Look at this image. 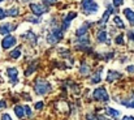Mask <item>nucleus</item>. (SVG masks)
Returning <instances> with one entry per match:
<instances>
[{
    "label": "nucleus",
    "mask_w": 134,
    "mask_h": 120,
    "mask_svg": "<svg viewBox=\"0 0 134 120\" xmlns=\"http://www.w3.org/2000/svg\"><path fill=\"white\" fill-rule=\"evenodd\" d=\"M22 38H25V39H27L31 44H35V42H37V35L31 32V30H29V32H26V34H24L22 35Z\"/></svg>",
    "instance_id": "2eb2a0df"
},
{
    "label": "nucleus",
    "mask_w": 134,
    "mask_h": 120,
    "mask_svg": "<svg viewBox=\"0 0 134 120\" xmlns=\"http://www.w3.org/2000/svg\"><path fill=\"white\" fill-rule=\"evenodd\" d=\"M13 29H16V25H12V24H3L1 26H0V34H9Z\"/></svg>",
    "instance_id": "f8f14e48"
},
{
    "label": "nucleus",
    "mask_w": 134,
    "mask_h": 120,
    "mask_svg": "<svg viewBox=\"0 0 134 120\" xmlns=\"http://www.w3.org/2000/svg\"><path fill=\"white\" fill-rule=\"evenodd\" d=\"M122 3H124V0H113V5L115 7H120Z\"/></svg>",
    "instance_id": "2f4dec72"
},
{
    "label": "nucleus",
    "mask_w": 134,
    "mask_h": 120,
    "mask_svg": "<svg viewBox=\"0 0 134 120\" xmlns=\"http://www.w3.org/2000/svg\"><path fill=\"white\" fill-rule=\"evenodd\" d=\"M4 17H5V12H4V11L0 8V20H3Z\"/></svg>",
    "instance_id": "e433bc0d"
},
{
    "label": "nucleus",
    "mask_w": 134,
    "mask_h": 120,
    "mask_svg": "<svg viewBox=\"0 0 134 120\" xmlns=\"http://www.w3.org/2000/svg\"><path fill=\"white\" fill-rule=\"evenodd\" d=\"M128 37H129V39H130V42H133V43H134V32H129Z\"/></svg>",
    "instance_id": "72a5a7b5"
},
{
    "label": "nucleus",
    "mask_w": 134,
    "mask_h": 120,
    "mask_svg": "<svg viewBox=\"0 0 134 120\" xmlns=\"http://www.w3.org/2000/svg\"><path fill=\"white\" fill-rule=\"evenodd\" d=\"M96 40L99 42V43H107V44H111L109 43V40L107 39V33L104 32V30H99L98 32V34H96Z\"/></svg>",
    "instance_id": "ddd939ff"
},
{
    "label": "nucleus",
    "mask_w": 134,
    "mask_h": 120,
    "mask_svg": "<svg viewBox=\"0 0 134 120\" xmlns=\"http://www.w3.org/2000/svg\"><path fill=\"white\" fill-rule=\"evenodd\" d=\"M105 112H107V115L111 116L112 119H119V118H120V112H119L117 110H115V108L107 107V108H105Z\"/></svg>",
    "instance_id": "f3484780"
},
{
    "label": "nucleus",
    "mask_w": 134,
    "mask_h": 120,
    "mask_svg": "<svg viewBox=\"0 0 134 120\" xmlns=\"http://www.w3.org/2000/svg\"><path fill=\"white\" fill-rule=\"evenodd\" d=\"M35 69H37V63L34 61V63H31V64H30V67H29V68H27V69L25 71V76L27 77V76L33 75V72H34Z\"/></svg>",
    "instance_id": "5701e85b"
},
{
    "label": "nucleus",
    "mask_w": 134,
    "mask_h": 120,
    "mask_svg": "<svg viewBox=\"0 0 134 120\" xmlns=\"http://www.w3.org/2000/svg\"><path fill=\"white\" fill-rule=\"evenodd\" d=\"M5 107V101H0V108H4Z\"/></svg>",
    "instance_id": "58836bf2"
},
{
    "label": "nucleus",
    "mask_w": 134,
    "mask_h": 120,
    "mask_svg": "<svg viewBox=\"0 0 134 120\" xmlns=\"http://www.w3.org/2000/svg\"><path fill=\"white\" fill-rule=\"evenodd\" d=\"M59 52H61L60 55H61V56H64V58H69V56H70V52H69L66 48H60V50H59Z\"/></svg>",
    "instance_id": "cd10ccee"
},
{
    "label": "nucleus",
    "mask_w": 134,
    "mask_h": 120,
    "mask_svg": "<svg viewBox=\"0 0 134 120\" xmlns=\"http://www.w3.org/2000/svg\"><path fill=\"white\" fill-rule=\"evenodd\" d=\"M80 73H81V75H83V76L90 75V67L86 64V63H83V64L80 67Z\"/></svg>",
    "instance_id": "4be33fe9"
},
{
    "label": "nucleus",
    "mask_w": 134,
    "mask_h": 120,
    "mask_svg": "<svg viewBox=\"0 0 134 120\" xmlns=\"http://www.w3.org/2000/svg\"><path fill=\"white\" fill-rule=\"evenodd\" d=\"M34 90L38 95H46L48 94L51 90H52V86L48 81L43 80V79H38L35 81V85H34Z\"/></svg>",
    "instance_id": "f257e3e1"
},
{
    "label": "nucleus",
    "mask_w": 134,
    "mask_h": 120,
    "mask_svg": "<svg viewBox=\"0 0 134 120\" xmlns=\"http://www.w3.org/2000/svg\"><path fill=\"white\" fill-rule=\"evenodd\" d=\"M92 97H94L95 101H100V102H105V101L109 99V95H108V93H107V90L104 87L95 89L94 93H92Z\"/></svg>",
    "instance_id": "20e7f679"
},
{
    "label": "nucleus",
    "mask_w": 134,
    "mask_h": 120,
    "mask_svg": "<svg viewBox=\"0 0 134 120\" xmlns=\"http://www.w3.org/2000/svg\"><path fill=\"white\" fill-rule=\"evenodd\" d=\"M21 56V51H20V48H16V50H13L12 52H10V58L12 59H18Z\"/></svg>",
    "instance_id": "393cba45"
},
{
    "label": "nucleus",
    "mask_w": 134,
    "mask_h": 120,
    "mask_svg": "<svg viewBox=\"0 0 134 120\" xmlns=\"http://www.w3.org/2000/svg\"><path fill=\"white\" fill-rule=\"evenodd\" d=\"M18 13H20L18 8H17V7H13V8H9V9H7V12H5V16L16 17V16H18Z\"/></svg>",
    "instance_id": "6ab92c4d"
},
{
    "label": "nucleus",
    "mask_w": 134,
    "mask_h": 120,
    "mask_svg": "<svg viewBox=\"0 0 134 120\" xmlns=\"http://www.w3.org/2000/svg\"><path fill=\"white\" fill-rule=\"evenodd\" d=\"M121 120H134V116H124Z\"/></svg>",
    "instance_id": "4c0bfd02"
},
{
    "label": "nucleus",
    "mask_w": 134,
    "mask_h": 120,
    "mask_svg": "<svg viewBox=\"0 0 134 120\" xmlns=\"http://www.w3.org/2000/svg\"><path fill=\"white\" fill-rule=\"evenodd\" d=\"M120 77H121V73H119L116 71H109L108 72V76H107V81L108 82H113L115 80H117Z\"/></svg>",
    "instance_id": "dca6fc26"
},
{
    "label": "nucleus",
    "mask_w": 134,
    "mask_h": 120,
    "mask_svg": "<svg viewBox=\"0 0 134 120\" xmlns=\"http://www.w3.org/2000/svg\"><path fill=\"white\" fill-rule=\"evenodd\" d=\"M14 44H16V38H14L13 35H10V34H8V35L3 39V42H1V46H3V48H5V50L13 47Z\"/></svg>",
    "instance_id": "1a4fd4ad"
},
{
    "label": "nucleus",
    "mask_w": 134,
    "mask_h": 120,
    "mask_svg": "<svg viewBox=\"0 0 134 120\" xmlns=\"http://www.w3.org/2000/svg\"><path fill=\"white\" fill-rule=\"evenodd\" d=\"M126 71H128L129 73H133L134 72V65H128V67H126Z\"/></svg>",
    "instance_id": "c9c22d12"
},
{
    "label": "nucleus",
    "mask_w": 134,
    "mask_h": 120,
    "mask_svg": "<svg viewBox=\"0 0 134 120\" xmlns=\"http://www.w3.org/2000/svg\"><path fill=\"white\" fill-rule=\"evenodd\" d=\"M113 22L116 24V26H119V28H121V29H124V28H125V25H124L122 20H121L119 16H115V18H113Z\"/></svg>",
    "instance_id": "b1692460"
},
{
    "label": "nucleus",
    "mask_w": 134,
    "mask_h": 120,
    "mask_svg": "<svg viewBox=\"0 0 134 120\" xmlns=\"http://www.w3.org/2000/svg\"><path fill=\"white\" fill-rule=\"evenodd\" d=\"M27 21H31L33 24H39V18L38 17H26Z\"/></svg>",
    "instance_id": "c756f323"
},
{
    "label": "nucleus",
    "mask_w": 134,
    "mask_h": 120,
    "mask_svg": "<svg viewBox=\"0 0 134 120\" xmlns=\"http://www.w3.org/2000/svg\"><path fill=\"white\" fill-rule=\"evenodd\" d=\"M115 43L116 44H124V34H119L115 39Z\"/></svg>",
    "instance_id": "bb28decb"
},
{
    "label": "nucleus",
    "mask_w": 134,
    "mask_h": 120,
    "mask_svg": "<svg viewBox=\"0 0 134 120\" xmlns=\"http://www.w3.org/2000/svg\"><path fill=\"white\" fill-rule=\"evenodd\" d=\"M124 14L126 16V18H128V21L130 22V25H134V12L132 9H129V8H125L124 9Z\"/></svg>",
    "instance_id": "a211bd4d"
},
{
    "label": "nucleus",
    "mask_w": 134,
    "mask_h": 120,
    "mask_svg": "<svg viewBox=\"0 0 134 120\" xmlns=\"http://www.w3.org/2000/svg\"><path fill=\"white\" fill-rule=\"evenodd\" d=\"M30 9L33 11V13L35 16H42L43 13H46L48 11V8L46 5H42V4H30Z\"/></svg>",
    "instance_id": "0eeeda50"
},
{
    "label": "nucleus",
    "mask_w": 134,
    "mask_h": 120,
    "mask_svg": "<svg viewBox=\"0 0 134 120\" xmlns=\"http://www.w3.org/2000/svg\"><path fill=\"white\" fill-rule=\"evenodd\" d=\"M102 68L100 69H98L95 73H94V76H92V79H91V82L92 84H98V82H100V80H102Z\"/></svg>",
    "instance_id": "412c9836"
},
{
    "label": "nucleus",
    "mask_w": 134,
    "mask_h": 120,
    "mask_svg": "<svg viewBox=\"0 0 134 120\" xmlns=\"http://www.w3.org/2000/svg\"><path fill=\"white\" fill-rule=\"evenodd\" d=\"M122 106H126V107H129V108H134V94L132 97H129L128 99H121V101H119Z\"/></svg>",
    "instance_id": "4468645a"
},
{
    "label": "nucleus",
    "mask_w": 134,
    "mask_h": 120,
    "mask_svg": "<svg viewBox=\"0 0 134 120\" xmlns=\"http://www.w3.org/2000/svg\"><path fill=\"white\" fill-rule=\"evenodd\" d=\"M89 47H90L89 35H86V37H81L80 39L77 40V43H76V48H77V50H81V51H85V50H87Z\"/></svg>",
    "instance_id": "423d86ee"
},
{
    "label": "nucleus",
    "mask_w": 134,
    "mask_h": 120,
    "mask_svg": "<svg viewBox=\"0 0 134 120\" xmlns=\"http://www.w3.org/2000/svg\"><path fill=\"white\" fill-rule=\"evenodd\" d=\"M14 114L18 119H22L25 116V112H24V107L22 106H16L14 107Z\"/></svg>",
    "instance_id": "aec40b11"
},
{
    "label": "nucleus",
    "mask_w": 134,
    "mask_h": 120,
    "mask_svg": "<svg viewBox=\"0 0 134 120\" xmlns=\"http://www.w3.org/2000/svg\"><path fill=\"white\" fill-rule=\"evenodd\" d=\"M3 1H4V0H0V3H3Z\"/></svg>",
    "instance_id": "ea45409f"
},
{
    "label": "nucleus",
    "mask_w": 134,
    "mask_h": 120,
    "mask_svg": "<svg viewBox=\"0 0 134 120\" xmlns=\"http://www.w3.org/2000/svg\"><path fill=\"white\" fill-rule=\"evenodd\" d=\"M113 12H115L113 7L108 5V7H107V11L104 12V14H103V17H102V20H100V22H99V25L105 26V24H107V21H108V18H109V16H111V13H113Z\"/></svg>",
    "instance_id": "9d476101"
},
{
    "label": "nucleus",
    "mask_w": 134,
    "mask_h": 120,
    "mask_svg": "<svg viewBox=\"0 0 134 120\" xmlns=\"http://www.w3.org/2000/svg\"><path fill=\"white\" fill-rule=\"evenodd\" d=\"M34 107H35V110H42L43 108V102H37Z\"/></svg>",
    "instance_id": "7c9ffc66"
},
{
    "label": "nucleus",
    "mask_w": 134,
    "mask_h": 120,
    "mask_svg": "<svg viewBox=\"0 0 134 120\" xmlns=\"http://www.w3.org/2000/svg\"><path fill=\"white\" fill-rule=\"evenodd\" d=\"M7 76H8V79H9L12 85H16L18 82V69L14 68V67L8 68L7 69Z\"/></svg>",
    "instance_id": "39448f33"
},
{
    "label": "nucleus",
    "mask_w": 134,
    "mask_h": 120,
    "mask_svg": "<svg viewBox=\"0 0 134 120\" xmlns=\"http://www.w3.org/2000/svg\"><path fill=\"white\" fill-rule=\"evenodd\" d=\"M24 112H25V114H26L29 118H30V116H33V114H31V110H30V107H29V106H25V107H24Z\"/></svg>",
    "instance_id": "c85d7f7f"
},
{
    "label": "nucleus",
    "mask_w": 134,
    "mask_h": 120,
    "mask_svg": "<svg viewBox=\"0 0 134 120\" xmlns=\"http://www.w3.org/2000/svg\"><path fill=\"white\" fill-rule=\"evenodd\" d=\"M51 25H52V30H51V33L47 34V42L49 44H56L59 40L63 38V30L55 22H52Z\"/></svg>",
    "instance_id": "f03ea898"
},
{
    "label": "nucleus",
    "mask_w": 134,
    "mask_h": 120,
    "mask_svg": "<svg viewBox=\"0 0 134 120\" xmlns=\"http://www.w3.org/2000/svg\"><path fill=\"white\" fill-rule=\"evenodd\" d=\"M56 0H43V3H44V5L47 7V5H49V4H53Z\"/></svg>",
    "instance_id": "f704fd0d"
},
{
    "label": "nucleus",
    "mask_w": 134,
    "mask_h": 120,
    "mask_svg": "<svg viewBox=\"0 0 134 120\" xmlns=\"http://www.w3.org/2000/svg\"><path fill=\"white\" fill-rule=\"evenodd\" d=\"M76 16H77V13H76V12H70L69 14H66V17L63 20V26H61V30H63V32H66V30H68V28H69V25H70L72 20H73Z\"/></svg>",
    "instance_id": "6e6552de"
},
{
    "label": "nucleus",
    "mask_w": 134,
    "mask_h": 120,
    "mask_svg": "<svg viewBox=\"0 0 134 120\" xmlns=\"http://www.w3.org/2000/svg\"><path fill=\"white\" fill-rule=\"evenodd\" d=\"M91 26V24L90 22H86V24H83L77 32H76V35L78 37V38H81V37H86L87 35V32H89V28Z\"/></svg>",
    "instance_id": "9b49d317"
},
{
    "label": "nucleus",
    "mask_w": 134,
    "mask_h": 120,
    "mask_svg": "<svg viewBox=\"0 0 134 120\" xmlns=\"http://www.w3.org/2000/svg\"><path fill=\"white\" fill-rule=\"evenodd\" d=\"M81 8H82V12L85 14H90V13H96L99 9V5L94 0H82Z\"/></svg>",
    "instance_id": "7ed1b4c3"
},
{
    "label": "nucleus",
    "mask_w": 134,
    "mask_h": 120,
    "mask_svg": "<svg viewBox=\"0 0 134 120\" xmlns=\"http://www.w3.org/2000/svg\"><path fill=\"white\" fill-rule=\"evenodd\" d=\"M86 120H107L105 118H102V116H96V115H92V114H89L86 116Z\"/></svg>",
    "instance_id": "a878e982"
},
{
    "label": "nucleus",
    "mask_w": 134,
    "mask_h": 120,
    "mask_svg": "<svg viewBox=\"0 0 134 120\" xmlns=\"http://www.w3.org/2000/svg\"><path fill=\"white\" fill-rule=\"evenodd\" d=\"M1 120H13V119H12L8 114H3V115H1Z\"/></svg>",
    "instance_id": "473e14b6"
}]
</instances>
